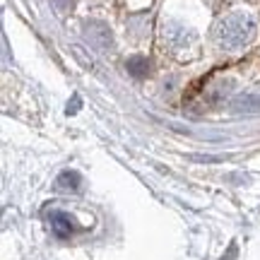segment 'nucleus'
<instances>
[{"label":"nucleus","mask_w":260,"mask_h":260,"mask_svg":"<svg viewBox=\"0 0 260 260\" xmlns=\"http://www.w3.org/2000/svg\"><path fill=\"white\" fill-rule=\"evenodd\" d=\"M255 19L248 12H232L226 17L219 19V24L214 29V39L224 51H239V48L248 46L255 39Z\"/></svg>","instance_id":"f257e3e1"},{"label":"nucleus","mask_w":260,"mask_h":260,"mask_svg":"<svg viewBox=\"0 0 260 260\" xmlns=\"http://www.w3.org/2000/svg\"><path fill=\"white\" fill-rule=\"evenodd\" d=\"M164 46L171 51L174 58H190L195 53L198 39H195L193 29L183 27L178 22H169L164 27Z\"/></svg>","instance_id":"f03ea898"},{"label":"nucleus","mask_w":260,"mask_h":260,"mask_svg":"<svg viewBox=\"0 0 260 260\" xmlns=\"http://www.w3.org/2000/svg\"><path fill=\"white\" fill-rule=\"evenodd\" d=\"M232 111L236 113H260V92H248L239 94L232 99Z\"/></svg>","instance_id":"7ed1b4c3"},{"label":"nucleus","mask_w":260,"mask_h":260,"mask_svg":"<svg viewBox=\"0 0 260 260\" xmlns=\"http://www.w3.org/2000/svg\"><path fill=\"white\" fill-rule=\"evenodd\" d=\"M48 222H51V229H53L58 236H70V234L75 232V222L70 219V214H65V212L53 210V212L48 214Z\"/></svg>","instance_id":"20e7f679"},{"label":"nucleus","mask_w":260,"mask_h":260,"mask_svg":"<svg viewBox=\"0 0 260 260\" xmlns=\"http://www.w3.org/2000/svg\"><path fill=\"white\" fill-rule=\"evenodd\" d=\"M147 68H149V63L145 56H133L128 60V73L135 75V77H142V75L147 73Z\"/></svg>","instance_id":"39448f33"},{"label":"nucleus","mask_w":260,"mask_h":260,"mask_svg":"<svg viewBox=\"0 0 260 260\" xmlns=\"http://www.w3.org/2000/svg\"><path fill=\"white\" fill-rule=\"evenodd\" d=\"M58 186L65 188V190H77V188H80V174H75V171H63V174L58 176Z\"/></svg>","instance_id":"423d86ee"}]
</instances>
